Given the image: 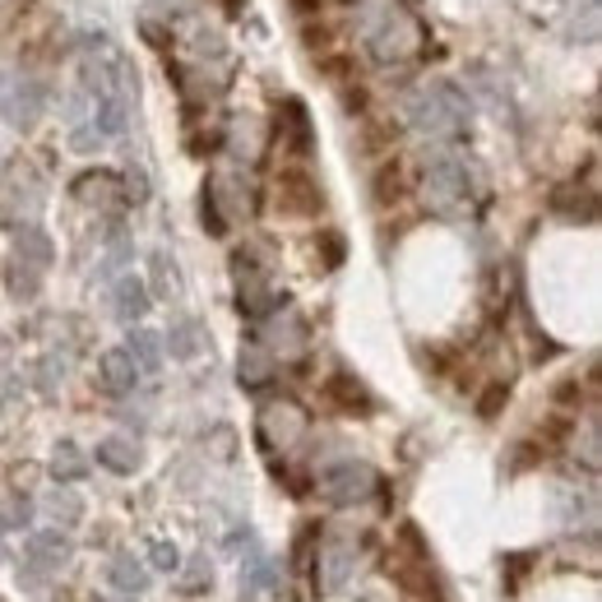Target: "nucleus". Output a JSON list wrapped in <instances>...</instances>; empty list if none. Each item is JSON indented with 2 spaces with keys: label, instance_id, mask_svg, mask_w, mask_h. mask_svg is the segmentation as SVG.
<instances>
[{
  "label": "nucleus",
  "instance_id": "nucleus-3",
  "mask_svg": "<svg viewBox=\"0 0 602 602\" xmlns=\"http://www.w3.org/2000/svg\"><path fill=\"white\" fill-rule=\"evenodd\" d=\"M473 190H477L473 167L455 158V153H432L422 163V200L436 213H445V219H459L473 204Z\"/></svg>",
  "mask_w": 602,
  "mask_h": 602
},
{
  "label": "nucleus",
  "instance_id": "nucleus-6",
  "mask_svg": "<svg viewBox=\"0 0 602 602\" xmlns=\"http://www.w3.org/2000/svg\"><path fill=\"white\" fill-rule=\"evenodd\" d=\"M306 426H310V417H306V408L297 403V399H269V403H260V413H256V436H260V445L264 450H293V445H302V436H306Z\"/></svg>",
  "mask_w": 602,
  "mask_h": 602
},
{
  "label": "nucleus",
  "instance_id": "nucleus-5",
  "mask_svg": "<svg viewBox=\"0 0 602 602\" xmlns=\"http://www.w3.org/2000/svg\"><path fill=\"white\" fill-rule=\"evenodd\" d=\"M43 200H47L43 172L33 163H10V172L0 177V219L24 227V223H33V213L43 209Z\"/></svg>",
  "mask_w": 602,
  "mask_h": 602
},
{
  "label": "nucleus",
  "instance_id": "nucleus-7",
  "mask_svg": "<svg viewBox=\"0 0 602 602\" xmlns=\"http://www.w3.org/2000/svg\"><path fill=\"white\" fill-rule=\"evenodd\" d=\"M376 487H380L376 469H371V463H357V459H343V463H334V469L320 473V496H324L329 505H339V510L371 500Z\"/></svg>",
  "mask_w": 602,
  "mask_h": 602
},
{
  "label": "nucleus",
  "instance_id": "nucleus-18",
  "mask_svg": "<svg viewBox=\"0 0 602 602\" xmlns=\"http://www.w3.org/2000/svg\"><path fill=\"white\" fill-rule=\"evenodd\" d=\"M98 463L116 477H130L144 463V450L130 436H107V440H98Z\"/></svg>",
  "mask_w": 602,
  "mask_h": 602
},
{
  "label": "nucleus",
  "instance_id": "nucleus-2",
  "mask_svg": "<svg viewBox=\"0 0 602 602\" xmlns=\"http://www.w3.org/2000/svg\"><path fill=\"white\" fill-rule=\"evenodd\" d=\"M469 121H473L469 93L450 80H432L408 98V126L426 134V140H459L469 130Z\"/></svg>",
  "mask_w": 602,
  "mask_h": 602
},
{
  "label": "nucleus",
  "instance_id": "nucleus-33",
  "mask_svg": "<svg viewBox=\"0 0 602 602\" xmlns=\"http://www.w3.org/2000/svg\"><path fill=\"white\" fill-rule=\"evenodd\" d=\"M186 593H204V560H196L186 575Z\"/></svg>",
  "mask_w": 602,
  "mask_h": 602
},
{
  "label": "nucleus",
  "instance_id": "nucleus-10",
  "mask_svg": "<svg viewBox=\"0 0 602 602\" xmlns=\"http://www.w3.org/2000/svg\"><path fill=\"white\" fill-rule=\"evenodd\" d=\"M306 320L297 310H269L264 324L256 329V347H264L269 357H302L306 353Z\"/></svg>",
  "mask_w": 602,
  "mask_h": 602
},
{
  "label": "nucleus",
  "instance_id": "nucleus-34",
  "mask_svg": "<svg viewBox=\"0 0 602 602\" xmlns=\"http://www.w3.org/2000/svg\"><path fill=\"white\" fill-rule=\"evenodd\" d=\"M500 399H505V385H492V390H487V399H482V417H492L496 408H500Z\"/></svg>",
  "mask_w": 602,
  "mask_h": 602
},
{
  "label": "nucleus",
  "instance_id": "nucleus-9",
  "mask_svg": "<svg viewBox=\"0 0 602 602\" xmlns=\"http://www.w3.org/2000/svg\"><path fill=\"white\" fill-rule=\"evenodd\" d=\"M274 209L283 213V219H316V213L324 209V190L310 172L283 167L274 177Z\"/></svg>",
  "mask_w": 602,
  "mask_h": 602
},
{
  "label": "nucleus",
  "instance_id": "nucleus-25",
  "mask_svg": "<svg viewBox=\"0 0 602 602\" xmlns=\"http://www.w3.org/2000/svg\"><path fill=\"white\" fill-rule=\"evenodd\" d=\"M329 399H334L343 413H371V394H366V385L362 380H353V376H334L329 380Z\"/></svg>",
  "mask_w": 602,
  "mask_h": 602
},
{
  "label": "nucleus",
  "instance_id": "nucleus-12",
  "mask_svg": "<svg viewBox=\"0 0 602 602\" xmlns=\"http://www.w3.org/2000/svg\"><path fill=\"white\" fill-rule=\"evenodd\" d=\"M70 196L80 200V204H88V209H98V213H116L126 204V190H121V177L116 172H84V177H74V186H70Z\"/></svg>",
  "mask_w": 602,
  "mask_h": 602
},
{
  "label": "nucleus",
  "instance_id": "nucleus-8",
  "mask_svg": "<svg viewBox=\"0 0 602 602\" xmlns=\"http://www.w3.org/2000/svg\"><path fill=\"white\" fill-rule=\"evenodd\" d=\"M390 570L399 575V585H408L417 598H440L436 566H432V556H426V547H422V538H417L413 523H403V547H394Z\"/></svg>",
  "mask_w": 602,
  "mask_h": 602
},
{
  "label": "nucleus",
  "instance_id": "nucleus-1",
  "mask_svg": "<svg viewBox=\"0 0 602 602\" xmlns=\"http://www.w3.org/2000/svg\"><path fill=\"white\" fill-rule=\"evenodd\" d=\"M353 28L362 37V47L380 66H403L417 61L426 51V28L413 10L394 5V0H362L353 14Z\"/></svg>",
  "mask_w": 602,
  "mask_h": 602
},
{
  "label": "nucleus",
  "instance_id": "nucleus-22",
  "mask_svg": "<svg viewBox=\"0 0 602 602\" xmlns=\"http://www.w3.org/2000/svg\"><path fill=\"white\" fill-rule=\"evenodd\" d=\"M279 130H283V144L287 149H297V153H310V116H306V107L297 103V98H287L283 103V121H279Z\"/></svg>",
  "mask_w": 602,
  "mask_h": 602
},
{
  "label": "nucleus",
  "instance_id": "nucleus-27",
  "mask_svg": "<svg viewBox=\"0 0 602 602\" xmlns=\"http://www.w3.org/2000/svg\"><path fill=\"white\" fill-rule=\"evenodd\" d=\"M149 274H153V293H158V297L181 293V269H177V260H172L167 250H153V256H149Z\"/></svg>",
  "mask_w": 602,
  "mask_h": 602
},
{
  "label": "nucleus",
  "instance_id": "nucleus-17",
  "mask_svg": "<svg viewBox=\"0 0 602 602\" xmlns=\"http://www.w3.org/2000/svg\"><path fill=\"white\" fill-rule=\"evenodd\" d=\"M227 153L237 163H256L264 153V126L256 121V116H237V121L227 126Z\"/></svg>",
  "mask_w": 602,
  "mask_h": 602
},
{
  "label": "nucleus",
  "instance_id": "nucleus-15",
  "mask_svg": "<svg viewBox=\"0 0 602 602\" xmlns=\"http://www.w3.org/2000/svg\"><path fill=\"white\" fill-rule=\"evenodd\" d=\"M149 306H153V293H149L144 279H134V274L116 279V287H111V310H116V320L134 324V320L149 316Z\"/></svg>",
  "mask_w": 602,
  "mask_h": 602
},
{
  "label": "nucleus",
  "instance_id": "nucleus-19",
  "mask_svg": "<svg viewBox=\"0 0 602 602\" xmlns=\"http://www.w3.org/2000/svg\"><path fill=\"white\" fill-rule=\"evenodd\" d=\"M204 347H209V334H204L200 320H177L167 329V339H163V353H172L177 362H196Z\"/></svg>",
  "mask_w": 602,
  "mask_h": 602
},
{
  "label": "nucleus",
  "instance_id": "nucleus-28",
  "mask_svg": "<svg viewBox=\"0 0 602 602\" xmlns=\"http://www.w3.org/2000/svg\"><path fill=\"white\" fill-rule=\"evenodd\" d=\"M43 269H33V264H24V260H10L5 264V283H10V297L14 302H33L37 297V287H43Z\"/></svg>",
  "mask_w": 602,
  "mask_h": 602
},
{
  "label": "nucleus",
  "instance_id": "nucleus-31",
  "mask_svg": "<svg viewBox=\"0 0 602 602\" xmlns=\"http://www.w3.org/2000/svg\"><path fill=\"white\" fill-rule=\"evenodd\" d=\"M103 144H107V140H103V134L93 130L88 121L74 126V134H70V149H80V153H93V149H103Z\"/></svg>",
  "mask_w": 602,
  "mask_h": 602
},
{
  "label": "nucleus",
  "instance_id": "nucleus-24",
  "mask_svg": "<svg viewBox=\"0 0 602 602\" xmlns=\"http://www.w3.org/2000/svg\"><path fill=\"white\" fill-rule=\"evenodd\" d=\"M107 579H111V589L116 593H144L149 589V575H144V566L134 556H111V566H107Z\"/></svg>",
  "mask_w": 602,
  "mask_h": 602
},
{
  "label": "nucleus",
  "instance_id": "nucleus-14",
  "mask_svg": "<svg viewBox=\"0 0 602 602\" xmlns=\"http://www.w3.org/2000/svg\"><path fill=\"white\" fill-rule=\"evenodd\" d=\"M320 560H324V589H343L347 575L357 566V538L353 533H334L329 547H320Z\"/></svg>",
  "mask_w": 602,
  "mask_h": 602
},
{
  "label": "nucleus",
  "instance_id": "nucleus-13",
  "mask_svg": "<svg viewBox=\"0 0 602 602\" xmlns=\"http://www.w3.org/2000/svg\"><path fill=\"white\" fill-rule=\"evenodd\" d=\"M70 560V538L61 529H43V533H33L24 542V566L37 570V575H51V570H61Z\"/></svg>",
  "mask_w": 602,
  "mask_h": 602
},
{
  "label": "nucleus",
  "instance_id": "nucleus-30",
  "mask_svg": "<svg viewBox=\"0 0 602 602\" xmlns=\"http://www.w3.org/2000/svg\"><path fill=\"white\" fill-rule=\"evenodd\" d=\"M121 190H126V200H134V204H144L149 200V177L140 167H130L126 177H121Z\"/></svg>",
  "mask_w": 602,
  "mask_h": 602
},
{
  "label": "nucleus",
  "instance_id": "nucleus-35",
  "mask_svg": "<svg viewBox=\"0 0 602 602\" xmlns=\"http://www.w3.org/2000/svg\"><path fill=\"white\" fill-rule=\"evenodd\" d=\"M28 515H33V510H28V500H14V505H10V515H5V523H28Z\"/></svg>",
  "mask_w": 602,
  "mask_h": 602
},
{
  "label": "nucleus",
  "instance_id": "nucleus-21",
  "mask_svg": "<svg viewBox=\"0 0 602 602\" xmlns=\"http://www.w3.org/2000/svg\"><path fill=\"white\" fill-rule=\"evenodd\" d=\"M126 353H130V362L140 366V376H153L163 366V339L153 334V329H130V339H126Z\"/></svg>",
  "mask_w": 602,
  "mask_h": 602
},
{
  "label": "nucleus",
  "instance_id": "nucleus-26",
  "mask_svg": "<svg viewBox=\"0 0 602 602\" xmlns=\"http://www.w3.org/2000/svg\"><path fill=\"white\" fill-rule=\"evenodd\" d=\"M51 473H56V482H80V477H88V459H84V450L74 440H61L51 450Z\"/></svg>",
  "mask_w": 602,
  "mask_h": 602
},
{
  "label": "nucleus",
  "instance_id": "nucleus-29",
  "mask_svg": "<svg viewBox=\"0 0 602 602\" xmlns=\"http://www.w3.org/2000/svg\"><path fill=\"white\" fill-rule=\"evenodd\" d=\"M43 505H47V515H51L56 523H66V529H74V523L84 519V500L74 496V492H61V487H56V492H51Z\"/></svg>",
  "mask_w": 602,
  "mask_h": 602
},
{
  "label": "nucleus",
  "instance_id": "nucleus-36",
  "mask_svg": "<svg viewBox=\"0 0 602 602\" xmlns=\"http://www.w3.org/2000/svg\"><path fill=\"white\" fill-rule=\"evenodd\" d=\"M0 98H5V70H0Z\"/></svg>",
  "mask_w": 602,
  "mask_h": 602
},
{
  "label": "nucleus",
  "instance_id": "nucleus-23",
  "mask_svg": "<svg viewBox=\"0 0 602 602\" xmlns=\"http://www.w3.org/2000/svg\"><path fill=\"white\" fill-rule=\"evenodd\" d=\"M237 376H241V385L246 390H264L269 380H274V357L264 353V347H241V366H237Z\"/></svg>",
  "mask_w": 602,
  "mask_h": 602
},
{
  "label": "nucleus",
  "instance_id": "nucleus-16",
  "mask_svg": "<svg viewBox=\"0 0 602 602\" xmlns=\"http://www.w3.org/2000/svg\"><path fill=\"white\" fill-rule=\"evenodd\" d=\"M98 376H103V390L107 394H130L140 385V366L130 362L126 347H107L103 362H98Z\"/></svg>",
  "mask_w": 602,
  "mask_h": 602
},
{
  "label": "nucleus",
  "instance_id": "nucleus-11",
  "mask_svg": "<svg viewBox=\"0 0 602 602\" xmlns=\"http://www.w3.org/2000/svg\"><path fill=\"white\" fill-rule=\"evenodd\" d=\"M0 107H5V121H10L14 130H33L37 121H43V111H47V84L33 80V74H24L19 84L5 88Z\"/></svg>",
  "mask_w": 602,
  "mask_h": 602
},
{
  "label": "nucleus",
  "instance_id": "nucleus-32",
  "mask_svg": "<svg viewBox=\"0 0 602 602\" xmlns=\"http://www.w3.org/2000/svg\"><path fill=\"white\" fill-rule=\"evenodd\" d=\"M153 566H158V570H177L181 566V552L172 547V542H153Z\"/></svg>",
  "mask_w": 602,
  "mask_h": 602
},
{
  "label": "nucleus",
  "instance_id": "nucleus-20",
  "mask_svg": "<svg viewBox=\"0 0 602 602\" xmlns=\"http://www.w3.org/2000/svg\"><path fill=\"white\" fill-rule=\"evenodd\" d=\"M14 260H24L33 269H47L51 264V237L37 223L14 227Z\"/></svg>",
  "mask_w": 602,
  "mask_h": 602
},
{
  "label": "nucleus",
  "instance_id": "nucleus-4",
  "mask_svg": "<svg viewBox=\"0 0 602 602\" xmlns=\"http://www.w3.org/2000/svg\"><path fill=\"white\" fill-rule=\"evenodd\" d=\"M232 274H237V306L250 320H264L269 310H279V293L269 283V260L260 256V246H241L232 256Z\"/></svg>",
  "mask_w": 602,
  "mask_h": 602
}]
</instances>
